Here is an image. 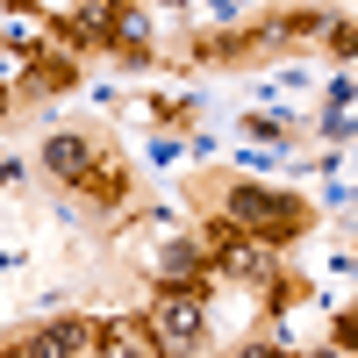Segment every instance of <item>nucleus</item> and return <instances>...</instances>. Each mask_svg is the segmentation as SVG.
I'll use <instances>...</instances> for the list:
<instances>
[{
    "instance_id": "1",
    "label": "nucleus",
    "mask_w": 358,
    "mask_h": 358,
    "mask_svg": "<svg viewBox=\"0 0 358 358\" xmlns=\"http://www.w3.org/2000/svg\"><path fill=\"white\" fill-rule=\"evenodd\" d=\"M43 165L65 179V187H79L86 201H122V194H129V179L115 172V158H101L86 136H50V143H43Z\"/></svg>"
},
{
    "instance_id": "2",
    "label": "nucleus",
    "mask_w": 358,
    "mask_h": 358,
    "mask_svg": "<svg viewBox=\"0 0 358 358\" xmlns=\"http://www.w3.org/2000/svg\"><path fill=\"white\" fill-rule=\"evenodd\" d=\"M229 222L258 236V244H287V236L308 229V208L294 194H265V187H229Z\"/></svg>"
},
{
    "instance_id": "3",
    "label": "nucleus",
    "mask_w": 358,
    "mask_h": 358,
    "mask_svg": "<svg viewBox=\"0 0 358 358\" xmlns=\"http://www.w3.org/2000/svg\"><path fill=\"white\" fill-rule=\"evenodd\" d=\"M151 337H158L165 351H187V344H201V301H194V294L179 301V294L165 287V301H158V315H151Z\"/></svg>"
},
{
    "instance_id": "4",
    "label": "nucleus",
    "mask_w": 358,
    "mask_h": 358,
    "mask_svg": "<svg viewBox=\"0 0 358 358\" xmlns=\"http://www.w3.org/2000/svg\"><path fill=\"white\" fill-rule=\"evenodd\" d=\"M108 330L101 322H50V330H36V337H22L15 351H94Z\"/></svg>"
},
{
    "instance_id": "5",
    "label": "nucleus",
    "mask_w": 358,
    "mask_h": 358,
    "mask_svg": "<svg viewBox=\"0 0 358 358\" xmlns=\"http://www.w3.org/2000/svg\"><path fill=\"white\" fill-rule=\"evenodd\" d=\"M337 344H344V351H358V308H344V315H337Z\"/></svg>"
},
{
    "instance_id": "6",
    "label": "nucleus",
    "mask_w": 358,
    "mask_h": 358,
    "mask_svg": "<svg viewBox=\"0 0 358 358\" xmlns=\"http://www.w3.org/2000/svg\"><path fill=\"white\" fill-rule=\"evenodd\" d=\"M0 108H8V101H0Z\"/></svg>"
}]
</instances>
